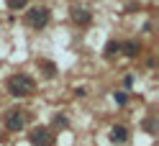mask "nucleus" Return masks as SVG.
<instances>
[{
	"instance_id": "1",
	"label": "nucleus",
	"mask_w": 159,
	"mask_h": 146,
	"mask_svg": "<svg viewBox=\"0 0 159 146\" xmlns=\"http://www.w3.org/2000/svg\"><path fill=\"white\" fill-rule=\"evenodd\" d=\"M36 90V82H34V77L31 74H13L11 80H8V92H11L13 97H26V95H31Z\"/></svg>"
},
{
	"instance_id": "2",
	"label": "nucleus",
	"mask_w": 159,
	"mask_h": 146,
	"mask_svg": "<svg viewBox=\"0 0 159 146\" xmlns=\"http://www.w3.org/2000/svg\"><path fill=\"white\" fill-rule=\"evenodd\" d=\"M26 23L31 26V28H44L49 23V8H44V5L31 8V11L26 13Z\"/></svg>"
},
{
	"instance_id": "3",
	"label": "nucleus",
	"mask_w": 159,
	"mask_h": 146,
	"mask_svg": "<svg viewBox=\"0 0 159 146\" xmlns=\"http://www.w3.org/2000/svg\"><path fill=\"white\" fill-rule=\"evenodd\" d=\"M28 141H31V146H52L54 136L49 133L46 128H34L31 133H28Z\"/></svg>"
},
{
	"instance_id": "4",
	"label": "nucleus",
	"mask_w": 159,
	"mask_h": 146,
	"mask_svg": "<svg viewBox=\"0 0 159 146\" xmlns=\"http://www.w3.org/2000/svg\"><path fill=\"white\" fill-rule=\"evenodd\" d=\"M5 128L8 131H21L23 128V110H18V108L5 110Z\"/></svg>"
},
{
	"instance_id": "5",
	"label": "nucleus",
	"mask_w": 159,
	"mask_h": 146,
	"mask_svg": "<svg viewBox=\"0 0 159 146\" xmlns=\"http://www.w3.org/2000/svg\"><path fill=\"white\" fill-rule=\"evenodd\" d=\"M128 139V128H126V126H113V128H111V141L113 144H123Z\"/></svg>"
},
{
	"instance_id": "6",
	"label": "nucleus",
	"mask_w": 159,
	"mask_h": 146,
	"mask_svg": "<svg viewBox=\"0 0 159 146\" xmlns=\"http://www.w3.org/2000/svg\"><path fill=\"white\" fill-rule=\"evenodd\" d=\"M72 18H75L77 23H90V13H87L85 8H77V5L72 8Z\"/></svg>"
},
{
	"instance_id": "7",
	"label": "nucleus",
	"mask_w": 159,
	"mask_h": 146,
	"mask_svg": "<svg viewBox=\"0 0 159 146\" xmlns=\"http://www.w3.org/2000/svg\"><path fill=\"white\" fill-rule=\"evenodd\" d=\"M121 49H123L126 56H136L139 54V41H126V44H121Z\"/></svg>"
},
{
	"instance_id": "8",
	"label": "nucleus",
	"mask_w": 159,
	"mask_h": 146,
	"mask_svg": "<svg viewBox=\"0 0 159 146\" xmlns=\"http://www.w3.org/2000/svg\"><path fill=\"white\" fill-rule=\"evenodd\" d=\"M118 51H121V44H118L116 38H111V41L105 44V54H108V56H113V54H118Z\"/></svg>"
},
{
	"instance_id": "9",
	"label": "nucleus",
	"mask_w": 159,
	"mask_h": 146,
	"mask_svg": "<svg viewBox=\"0 0 159 146\" xmlns=\"http://www.w3.org/2000/svg\"><path fill=\"white\" fill-rule=\"evenodd\" d=\"M41 69H44L46 77H54V74H57V64H52V62H41Z\"/></svg>"
},
{
	"instance_id": "10",
	"label": "nucleus",
	"mask_w": 159,
	"mask_h": 146,
	"mask_svg": "<svg viewBox=\"0 0 159 146\" xmlns=\"http://www.w3.org/2000/svg\"><path fill=\"white\" fill-rule=\"evenodd\" d=\"M26 5H28V0H8V8H11V11H21Z\"/></svg>"
},
{
	"instance_id": "11",
	"label": "nucleus",
	"mask_w": 159,
	"mask_h": 146,
	"mask_svg": "<svg viewBox=\"0 0 159 146\" xmlns=\"http://www.w3.org/2000/svg\"><path fill=\"white\" fill-rule=\"evenodd\" d=\"M116 103L123 105V103H126V95H123V92H116Z\"/></svg>"
},
{
	"instance_id": "12",
	"label": "nucleus",
	"mask_w": 159,
	"mask_h": 146,
	"mask_svg": "<svg viewBox=\"0 0 159 146\" xmlns=\"http://www.w3.org/2000/svg\"><path fill=\"white\" fill-rule=\"evenodd\" d=\"M154 128H157V123H154V118H149V121H146V131H154Z\"/></svg>"
}]
</instances>
